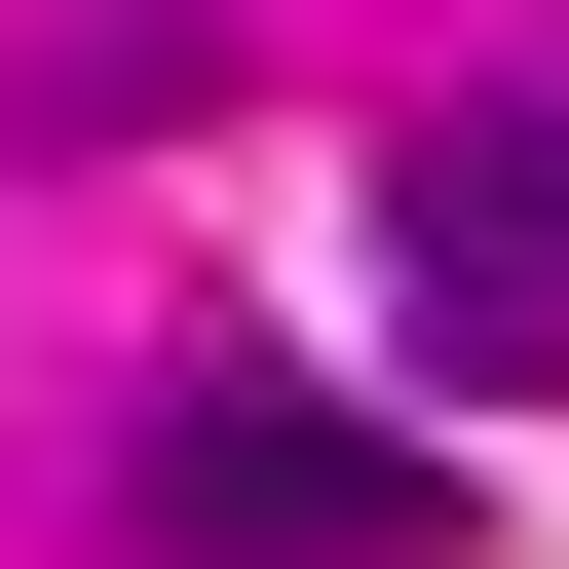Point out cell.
<instances>
[{
	"instance_id": "2",
	"label": "cell",
	"mask_w": 569,
	"mask_h": 569,
	"mask_svg": "<svg viewBox=\"0 0 569 569\" xmlns=\"http://www.w3.org/2000/svg\"><path fill=\"white\" fill-rule=\"evenodd\" d=\"M152 569H456V456L342 380H190L152 418Z\"/></svg>"
},
{
	"instance_id": "1",
	"label": "cell",
	"mask_w": 569,
	"mask_h": 569,
	"mask_svg": "<svg viewBox=\"0 0 569 569\" xmlns=\"http://www.w3.org/2000/svg\"><path fill=\"white\" fill-rule=\"evenodd\" d=\"M380 342H418L456 418L569 380V77H456V114L380 152Z\"/></svg>"
}]
</instances>
